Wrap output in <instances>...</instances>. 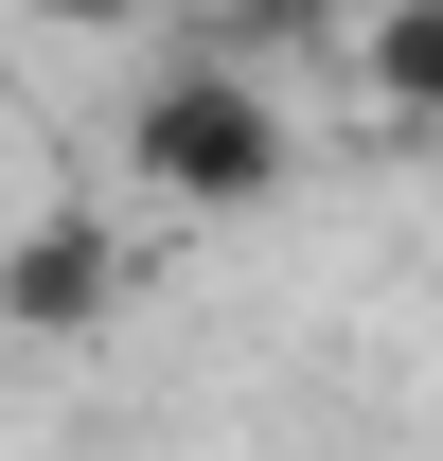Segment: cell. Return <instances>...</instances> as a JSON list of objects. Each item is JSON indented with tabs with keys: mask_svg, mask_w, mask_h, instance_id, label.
Here are the masks:
<instances>
[{
	"mask_svg": "<svg viewBox=\"0 0 443 461\" xmlns=\"http://www.w3.org/2000/svg\"><path fill=\"white\" fill-rule=\"evenodd\" d=\"M124 160H142V195H177V213H267L284 195V107L249 89V71H160L142 107H124Z\"/></svg>",
	"mask_w": 443,
	"mask_h": 461,
	"instance_id": "6da1fadb",
	"label": "cell"
},
{
	"mask_svg": "<svg viewBox=\"0 0 443 461\" xmlns=\"http://www.w3.org/2000/svg\"><path fill=\"white\" fill-rule=\"evenodd\" d=\"M124 302V230L107 213H18V249H0V320H18V338H89V320H107Z\"/></svg>",
	"mask_w": 443,
	"mask_h": 461,
	"instance_id": "7a4b0ae2",
	"label": "cell"
},
{
	"mask_svg": "<svg viewBox=\"0 0 443 461\" xmlns=\"http://www.w3.org/2000/svg\"><path fill=\"white\" fill-rule=\"evenodd\" d=\"M355 71H373L390 124H443V0H373L355 18Z\"/></svg>",
	"mask_w": 443,
	"mask_h": 461,
	"instance_id": "3957f363",
	"label": "cell"
},
{
	"mask_svg": "<svg viewBox=\"0 0 443 461\" xmlns=\"http://www.w3.org/2000/svg\"><path fill=\"white\" fill-rule=\"evenodd\" d=\"M195 18H231V36H337V0H195Z\"/></svg>",
	"mask_w": 443,
	"mask_h": 461,
	"instance_id": "277c9868",
	"label": "cell"
},
{
	"mask_svg": "<svg viewBox=\"0 0 443 461\" xmlns=\"http://www.w3.org/2000/svg\"><path fill=\"white\" fill-rule=\"evenodd\" d=\"M18 18H71V36H124L142 0H18Z\"/></svg>",
	"mask_w": 443,
	"mask_h": 461,
	"instance_id": "5b68a950",
	"label": "cell"
}]
</instances>
